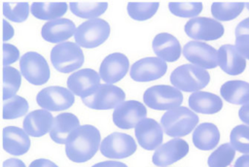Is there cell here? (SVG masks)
I'll return each mask as SVG.
<instances>
[{
	"instance_id": "1",
	"label": "cell",
	"mask_w": 249,
	"mask_h": 167,
	"mask_svg": "<svg viewBox=\"0 0 249 167\" xmlns=\"http://www.w3.org/2000/svg\"><path fill=\"white\" fill-rule=\"evenodd\" d=\"M100 144V133L96 127L90 124L80 125L70 134L65 144V152L71 161L82 163L93 157Z\"/></svg>"
},
{
	"instance_id": "2",
	"label": "cell",
	"mask_w": 249,
	"mask_h": 167,
	"mask_svg": "<svg viewBox=\"0 0 249 167\" xmlns=\"http://www.w3.org/2000/svg\"><path fill=\"white\" fill-rule=\"evenodd\" d=\"M198 123V117L187 107H177L167 111L160 118L163 132L174 138L190 134Z\"/></svg>"
},
{
	"instance_id": "3",
	"label": "cell",
	"mask_w": 249,
	"mask_h": 167,
	"mask_svg": "<svg viewBox=\"0 0 249 167\" xmlns=\"http://www.w3.org/2000/svg\"><path fill=\"white\" fill-rule=\"evenodd\" d=\"M210 81L209 73L194 64H183L175 68L170 75L171 84L186 92L199 91Z\"/></svg>"
},
{
	"instance_id": "4",
	"label": "cell",
	"mask_w": 249,
	"mask_h": 167,
	"mask_svg": "<svg viewBox=\"0 0 249 167\" xmlns=\"http://www.w3.org/2000/svg\"><path fill=\"white\" fill-rule=\"evenodd\" d=\"M85 57L81 47L73 42H63L52 49L51 61L58 72L70 73L80 68Z\"/></svg>"
},
{
	"instance_id": "5",
	"label": "cell",
	"mask_w": 249,
	"mask_h": 167,
	"mask_svg": "<svg viewBox=\"0 0 249 167\" xmlns=\"http://www.w3.org/2000/svg\"><path fill=\"white\" fill-rule=\"evenodd\" d=\"M110 35V25L102 18L89 19L80 24L74 34L76 44L92 49L103 44Z\"/></svg>"
},
{
	"instance_id": "6",
	"label": "cell",
	"mask_w": 249,
	"mask_h": 167,
	"mask_svg": "<svg viewBox=\"0 0 249 167\" xmlns=\"http://www.w3.org/2000/svg\"><path fill=\"white\" fill-rule=\"evenodd\" d=\"M144 103L151 109L159 111H169L180 107L183 102V94L178 88L160 84L147 88L143 95Z\"/></svg>"
},
{
	"instance_id": "7",
	"label": "cell",
	"mask_w": 249,
	"mask_h": 167,
	"mask_svg": "<svg viewBox=\"0 0 249 167\" xmlns=\"http://www.w3.org/2000/svg\"><path fill=\"white\" fill-rule=\"evenodd\" d=\"M21 75L34 85L46 84L50 79V67L47 60L38 52L28 51L19 60Z\"/></svg>"
},
{
	"instance_id": "8",
	"label": "cell",
	"mask_w": 249,
	"mask_h": 167,
	"mask_svg": "<svg viewBox=\"0 0 249 167\" xmlns=\"http://www.w3.org/2000/svg\"><path fill=\"white\" fill-rule=\"evenodd\" d=\"M136 150L134 139L124 133L114 132L105 137L100 144V152L107 158L122 159L132 155Z\"/></svg>"
},
{
	"instance_id": "9",
	"label": "cell",
	"mask_w": 249,
	"mask_h": 167,
	"mask_svg": "<svg viewBox=\"0 0 249 167\" xmlns=\"http://www.w3.org/2000/svg\"><path fill=\"white\" fill-rule=\"evenodd\" d=\"M124 91L110 84H102L94 94L89 97L83 98V103L94 110H110L115 109L124 101Z\"/></svg>"
},
{
	"instance_id": "10",
	"label": "cell",
	"mask_w": 249,
	"mask_h": 167,
	"mask_svg": "<svg viewBox=\"0 0 249 167\" xmlns=\"http://www.w3.org/2000/svg\"><path fill=\"white\" fill-rule=\"evenodd\" d=\"M187 36L196 40L212 41L221 38L224 35V26L214 18L197 17L191 18L185 24Z\"/></svg>"
},
{
	"instance_id": "11",
	"label": "cell",
	"mask_w": 249,
	"mask_h": 167,
	"mask_svg": "<svg viewBox=\"0 0 249 167\" xmlns=\"http://www.w3.org/2000/svg\"><path fill=\"white\" fill-rule=\"evenodd\" d=\"M74 94L62 86H48L39 91L36 97L38 105L47 111H63L74 103Z\"/></svg>"
},
{
	"instance_id": "12",
	"label": "cell",
	"mask_w": 249,
	"mask_h": 167,
	"mask_svg": "<svg viewBox=\"0 0 249 167\" xmlns=\"http://www.w3.org/2000/svg\"><path fill=\"white\" fill-rule=\"evenodd\" d=\"M68 89L82 99L91 96L100 86V75L89 68L81 69L67 79Z\"/></svg>"
},
{
	"instance_id": "13",
	"label": "cell",
	"mask_w": 249,
	"mask_h": 167,
	"mask_svg": "<svg viewBox=\"0 0 249 167\" xmlns=\"http://www.w3.org/2000/svg\"><path fill=\"white\" fill-rule=\"evenodd\" d=\"M182 51L188 61L203 69H213L218 65V50L208 44L190 41L184 46Z\"/></svg>"
},
{
	"instance_id": "14",
	"label": "cell",
	"mask_w": 249,
	"mask_h": 167,
	"mask_svg": "<svg viewBox=\"0 0 249 167\" xmlns=\"http://www.w3.org/2000/svg\"><path fill=\"white\" fill-rule=\"evenodd\" d=\"M146 107L139 101H124L114 109L113 121L121 129H130L146 118Z\"/></svg>"
},
{
	"instance_id": "15",
	"label": "cell",
	"mask_w": 249,
	"mask_h": 167,
	"mask_svg": "<svg viewBox=\"0 0 249 167\" xmlns=\"http://www.w3.org/2000/svg\"><path fill=\"white\" fill-rule=\"evenodd\" d=\"M167 71L165 61L159 57H145L137 60L130 67V78L135 82L145 83L161 78Z\"/></svg>"
},
{
	"instance_id": "16",
	"label": "cell",
	"mask_w": 249,
	"mask_h": 167,
	"mask_svg": "<svg viewBox=\"0 0 249 167\" xmlns=\"http://www.w3.org/2000/svg\"><path fill=\"white\" fill-rule=\"evenodd\" d=\"M189 152L188 143L180 138H174L161 144L154 152L152 161L155 165L164 167L182 159Z\"/></svg>"
},
{
	"instance_id": "17",
	"label": "cell",
	"mask_w": 249,
	"mask_h": 167,
	"mask_svg": "<svg viewBox=\"0 0 249 167\" xmlns=\"http://www.w3.org/2000/svg\"><path fill=\"white\" fill-rule=\"evenodd\" d=\"M129 62L127 57L121 52L107 55L99 67L100 78L106 83L113 84L121 81L127 73Z\"/></svg>"
},
{
	"instance_id": "18",
	"label": "cell",
	"mask_w": 249,
	"mask_h": 167,
	"mask_svg": "<svg viewBox=\"0 0 249 167\" xmlns=\"http://www.w3.org/2000/svg\"><path fill=\"white\" fill-rule=\"evenodd\" d=\"M135 136L143 149L153 150L161 145L163 129L155 119L146 117L135 126Z\"/></svg>"
},
{
	"instance_id": "19",
	"label": "cell",
	"mask_w": 249,
	"mask_h": 167,
	"mask_svg": "<svg viewBox=\"0 0 249 167\" xmlns=\"http://www.w3.org/2000/svg\"><path fill=\"white\" fill-rule=\"evenodd\" d=\"M218 65L227 74L235 76L246 68V58L233 45H223L218 50Z\"/></svg>"
},
{
	"instance_id": "20",
	"label": "cell",
	"mask_w": 249,
	"mask_h": 167,
	"mask_svg": "<svg viewBox=\"0 0 249 167\" xmlns=\"http://www.w3.org/2000/svg\"><path fill=\"white\" fill-rule=\"evenodd\" d=\"M3 149L10 154L22 155L30 148L28 134L17 126H7L3 129Z\"/></svg>"
},
{
	"instance_id": "21",
	"label": "cell",
	"mask_w": 249,
	"mask_h": 167,
	"mask_svg": "<svg viewBox=\"0 0 249 167\" xmlns=\"http://www.w3.org/2000/svg\"><path fill=\"white\" fill-rule=\"evenodd\" d=\"M76 26L74 22L68 18H58L47 21L41 30L44 40L50 43H63L75 34Z\"/></svg>"
},
{
	"instance_id": "22",
	"label": "cell",
	"mask_w": 249,
	"mask_h": 167,
	"mask_svg": "<svg viewBox=\"0 0 249 167\" xmlns=\"http://www.w3.org/2000/svg\"><path fill=\"white\" fill-rule=\"evenodd\" d=\"M53 123L52 114L45 110H35L27 114L23 119V130L32 137H42L51 131Z\"/></svg>"
},
{
	"instance_id": "23",
	"label": "cell",
	"mask_w": 249,
	"mask_h": 167,
	"mask_svg": "<svg viewBox=\"0 0 249 167\" xmlns=\"http://www.w3.org/2000/svg\"><path fill=\"white\" fill-rule=\"evenodd\" d=\"M156 55L167 62H174L181 55V46L179 41L169 33H160L155 36L152 43Z\"/></svg>"
},
{
	"instance_id": "24",
	"label": "cell",
	"mask_w": 249,
	"mask_h": 167,
	"mask_svg": "<svg viewBox=\"0 0 249 167\" xmlns=\"http://www.w3.org/2000/svg\"><path fill=\"white\" fill-rule=\"evenodd\" d=\"M80 126L79 118L71 113H62L53 118L50 131L52 140L57 144H66L70 134Z\"/></svg>"
},
{
	"instance_id": "25",
	"label": "cell",
	"mask_w": 249,
	"mask_h": 167,
	"mask_svg": "<svg viewBox=\"0 0 249 167\" xmlns=\"http://www.w3.org/2000/svg\"><path fill=\"white\" fill-rule=\"evenodd\" d=\"M189 106L196 113L212 115L218 113L222 109L223 102L218 95L199 90L191 94L189 97Z\"/></svg>"
},
{
	"instance_id": "26",
	"label": "cell",
	"mask_w": 249,
	"mask_h": 167,
	"mask_svg": "<svg viewBox=\"0 0 249 167\" xmlns=\"http://www.w3.org/2000/svg\"><path fill=\"white\" fill-rule=\"evenodd\" d=\"M220 141V132L217 126L210 122H203L196 126L193 133V143L198 150H213Z\"/></svg>"
},
{
	"instance_id": "27",
	"label": "cell",
	"mask_w": 249,
	"mask_h": 167,
	"mask_svg": "<svg viewBox=\"0 0 249 167\" xmlns=\"http://www.w3.org/2000/svg\"><path fill=\"white\" fill-rule=\"evenodd\" d=\"M222 98L234 105L249 103V83L243 81H228L220 88Z\"/></svg>"
},
{
	"instance_id": "28",
	"label": "cell",
	"mask_w": 249,
	"mask_h": 167,
	"mask_svg": "<svg viewBox=\"0 0 249 167\" xmlns=\"http://www.w3.org/2000/svg\"><path fill=\"white\" fill-rule=\"evenodd\" d=\"M66 2L57 1H37L31 5V14L36 18L42 20H54L61 18L67 12Z\"/></svg>"
},
{
	"instance_id": "29",
	"label": "cell",
	"mask_w": 249,
	"mask_h": 167,
	"mask_svg": "<svg viewBox=\"0 0 249 167\" xmlns=\"http://www.w3.org/2000/svg\"><path fill=\"white\" fill-rule=\"evenodd\" d=\"M71 12L82 18L93 19L103 15L108 8V3L103 1H71Z\"/></svg>"
},
{
	"instance_id": "30",
	"label": "cell",
	"mask_w": 249,
	"mask_h": 167,
	"mask_svg": "<svg viewBox=\"0 0 249 167\" xmlns=\"http://www.w3.org/2000/svg\"><path fill=\"white\" fill-rule=\"evenodd\" d=\"M244 7L245 2L216 1L211 5V14L218 21H229L237 17Z\"/></svg>"
},
{
	"instance_id": "31",
	"label": "cell",
	"mask_w": 249,
	"mask_h": 167,
	"mask_svg": "<svg viewBox=\"0 0 249 167\" xmlns=\"http://www.w3.org/2000/svg\"><path fill=\"white\" fill-rule=\"evenodd\" d=\"M157 1H133L128 2L126 10L131 18L134 20H147L151 18L159 9Z\"/></svg>"
},
{
	"instance_id": "32",
	"label": "cell",
	"mask_w": 249,
	"mask_h": 167,
	"mask_svg": "<svg viewBox=\"0 0 249 167\" xmlns=\"http://www.w3.org/2000/svg\"><path fill=\"white\" fill-rule=\"evenodd\" d=\"M21 84V75L14 67H3V101L16 96Z\"/></svg>"
},
{
	"instance_id": "33",
	"label": "cell",
	"mask_w": 249,
	"mask_h": 167,
	"mask_svg": "<svg viewBox=\"0 0 249 167\" xmlns=\"http://www.w3.org/2000/svg\"><path fill=\"white\" fill-rule=\"evenodd\" d=\"M28 111V103L25 98L16 95L3 101V118L14 119L22 117Z\"/></svg>"
},
{
	"instance_id": "34",
	"label": "cell",
	"mask_w": 249,
	"mask_h": 167,
	"mask_svg": "<svg viewBox=\"0 0 249 167\" xmlns=\"http://www.w3.org/2000/svg\"><path fill=\"white\" fill-rule=\"evenodd\" d=\"M235 150L229 144H223L216 149L208 157L207 164L209 167H227L233 160Z\"/></svg>"
},
{
	"instance_id": "35",
	"label": "cell",
	"mask_w": 249,
	"mask_h": 167,
	"mask_svg": "<svg viewBox=\"0 0 249 167\" xmlns=\"http://www.w3.org/2000/svg\"><path fill=\"white\" fill-rule=\"evenodd\" d=\"M169 11L180 17H195L202 11V3L197 1H172L168 4Z\"/></svg>"
},
{
	"instance_id": "36",
	"label": "cell",
	"mask_w": 249,
	"mask_h": 167,
	"mask_svg": "<svg viewBox=\"0 0 249 167\" xmlns=\"http://www.w3.org/2000/svg\"><path fill=\"white\" fill-rule=\"evenodd\" d=\"M3 15L14 22L24 21L29 15V5L27 2H3Z\"/></svg>"
},
{
	"instance_id": "37",
	"label": "cell",
	"mask_w": 249,
	"mask_h": 167,
	"mask_svg": "<svg viewBox=\"0 0 249 167\" xmlns=\"http://www.w3.org/2000/svg\"><path fill=\"white\" fill-rule=\"evenodd\" d=\"M231 145L241 153L249 154V126L246 124L236 125L231 132Z\"/></svg>"
},
{
	"instance_id": "38",
	"label": "cell",
	"mask_w": 249,
	"mask_h": 167,
	"mask_svg": "<svg viewBox=\"0 0 249 167\" xmlns=\"http://www.w3.org/2000/svg\"><path fill=\"white\" fill-rule=\"evenodd\" d=\"M19 58V51L17 47L3 43V66H9Z\"/></svg>"
},
{
	"instance_id": "39",
	"label": "cell",
	"mask_w": 249,
	"mask_h": 167,
	"mask_svg": "<svg viewBox=\"0 0 249 167\" xmlns=\"http://www.w3.org/2000/svg\"><path fill=\"white\" fill-rule=\"evenodd\" d=\"M234 46L246 59H249V35L236 36Z\"/></svg>"
},
{
	"instance_id": "40",
	"label": "cell",
	"mask_w": 249,
	"mask_h": 167,
	"mask_svg": "<svg viewBox=\"0 0 249 167\" xmlns=\"http://www.w3.org/2000/svg\"><path fill=\"white\" fill-rule=\"evenodd\" d=\"M249 35V17L241 20L235 28V36Z\"/></svg>"
},
{
	"instance_id": "41",
	"label": "cell",
	"mask_w": 249,
	"mask_h": 167,
	"mask_svg": "<svg viewBox=\"0 0 249 167\" xmlns=\"http://www.w3.org/2000/svg\"><path fill=\"white\" fill-rule=\"evenodd\" d=\"M29 167H58L56 164H54L53 161L45 158H39L34 161H32L29 165Z\"/></svg>"
},
{
	"instance_id": "42",
	"label": "cell",
	"mask_w": 249,
	"mask_h": 167,
	"mask_svg": "<svg viewBox=\"0 0 249 167\" xmlns=\"http://www.w3.org/2000/svg\"><path fill=\"white\" fill-rule=\"evenodd\" d=\"M14 36V29L12 25L7 21L3 20V41L10 40Z\"/></svg>"
},
{
	"instance_id": "43",
	"label": "cell",
	"mask_w": 249,
	"mask_h": 167,
	"mask_svg": "<svg viewBox=\"0 0 249 167\" xmlns=\"http://www.w3.org/2000/svg\"><path fill=\"white\" fill-rule=\"evenodd\" d=\"M238 116L241 121H243L245 124L249 125V103L243 105L239 111H238Z\"/></svg>"
},
{
	"instance_id": "44",
	"label": "cell",
	"mask_w": 249,
	"mask_h": 167,
	"mask_svg": "<svg viewBox=\"0 0 249 167\" xmlns=\"http://www.w3.org/2000/svg\"><path fill=\"white\" fill-rule=\"evenodd\" d=\"M91 167H127L124 163L120 162V161H115V160H108V161H103L96 163L92 165Z\"/></svg>"
},
{
	"instance_id": "45",
	"label": "cell",
	"mask_w": 249,
	"mask_h": 167,
	"mask_svg": "<svg viewBox=\"0 0 249 167\" xmlns=\"http://www.w3.org/2000/svg\"><path fill=\"white\" fill-rule=\"evenodd\" d=\"M3 167H25V164L17 158H9L3 162Z\"/></svg>"
},
{
	"instance_id": "46",
	"label": "cell",
	"mask_w": 249,
	"mask_h": 167,
	"mask_svg": "<svg viewBox=\"0 0 249 167\" xmlns=\"http://www.w3.org/2000/svg\"><path fill=\"white\" fill-rule=\"evenodd\" d=\"M234 167H249V154L238 157L234 163Z\"/></svg>"
},
{
	"instance_id": "47",
	"label": "cell",
	"mask_w": 249,
	"mask_h": 167,
	"mask_svg": "<svg viewBox=\"0 0 249 167\" xmlns=\"http://www.w3.org/2000/svg\"><path fill=\"white\" fill-rule=\"evenodd\" d=\"M245 7L249 10V1H247V2H245Z\"/></svg>"
}]
</instances>
